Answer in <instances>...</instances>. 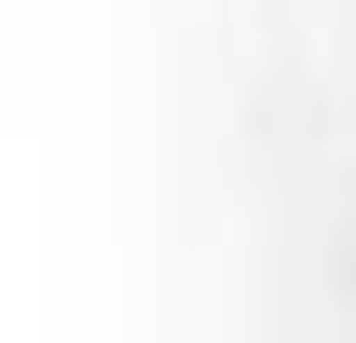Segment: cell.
I'll return each mask as SVG.
<instances>
[{"label": "cell", "instance_id": "6da1fadb", "mask_svg": "<svg viewBox=\"0 0 356 343\" xmlns=\"http://www.w3.org/2000/svg\"><path fill=\"white\" fill-rule=\"evenodd\" d=\"M302 14V69H315V96L343 110V137H356V0H288Z\"/></svg>", "mask_w": 356, "mask_h": 343}]
</instances>
